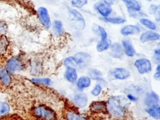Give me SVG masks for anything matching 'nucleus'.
Returning a JSON list of instances; mask_svg holds the SVG:
<instances>
[{"label":"nucleus","mask_w":160,"mask_h":120,"mask_svg":"<svg viewBox=\"0 0 160 120\" xmlns=\"http://www.w3.org/2000/svg\"><path fill=\"white\" fill-rule=\"evenodd\" d=\"M106 105L111 116L116 118H122L128 108V99L122 96H112L109 98Z\"/></svg>","instance_id":"f257e3e1"},{"label":"nucleus","mask_w":160,"mask_h":120,"mask_svg":"<svg viewBox=\"0 0 160 120\" xmlns=\"http://www.w3.org/2000/svg\"><path fill=\"white\" fill-rule=\"evenodd\" d=\"M91 61V54L86 52H78L74 56H68L64 59L63 64L65 67L83 68L88 66Z\"/></svg>","instance_id":"f03ea898"},{"label":"nucleus","mask_w":160,"mask_h":120,"mask_svg":"<svg viewBox=\"0 0 160 120\" xmlns=\"http://www.w3.org/2000/svg\"><path fill=\"white\" fill-rule=\"evenodd\" d=\"M33 114L39 120H56V112L50 108L44 105H39L33 110Z\"/></svg>","instance_id":"7ed1b4c3"},{"label":"nucleus","mask_w":160,"mask_h":120,"mask_svg":"<svg viewBox=\"0 0 160 120\" xmlns=\"http://www.w3.org/2000/svg\"><path fill=\"white\" fill-rule=\"evenodd\" d=\"M134 66L136 68L138 72L141 74L149 73L152 69L151 61L144 58L137 59L134 62Z\"/></svg>","instance_id":"20e7f679"},{"label":"nucleus","mask_w":160,"mask_h":120,"mask_svg":"<svg viewBox=\"0 0 160 120\" xmlns=\"http://www.w3.org/2000/svg\"><path fill=\"white\" fill-rule=\"evenodd\" d=\"M38 13L41 24L46 29H49L51 26V21L48 9L44 7H40L38 9Z\"/></svg>","instance_id":"39448f33"},{"label":"nucleus","mask_w":160,"mask_h":120,"mask_svg":"<svg viewBox=\"0 0 160 120\" xmlns=\"http://www.w3.org/2000/svg\"><path fill=\"white\" fill-rule=\"evenodd\" d=\"M22 67L23 64L21 60L17 57H14L8 61L6 69L9 73H14L21 71L22 69Z\"/></svg>","instance_id":"423d86ee"},{"label":"nucleus","mask_w":160,"mask_h":120,"mask_svg":"<svg viewBox=\"0 0 160 120\" xmlns=\"http://www.w3.org/2000/svg\"><path fill=\"white\" fill-rule=\"evenodd\" d=\"M160 35L154 31H147L141 33L139 36V41L142 43L153 42L159 40Z\"/></svg>","instance_id":"0eeeda50"},{"label":"nucleus","mask_w":160,"mask_h":120,"mask_svg":"<svg viewBox=\"0 0 160 120\" xmlns=\"http://www.w3.org/2000/svg\"><path fill=\"white\" fill-rule=\"evenodd\" d=\"M112 77L117 80H126L131 76L130 71L124 68H116L111 71Z\"/></svg>","instance_id":"6e6552de"},{"label":"nucleus","mask_w":160,"mask_h":120,"mask_svg":"<svg viewBox=\"0 0 160 120\" xmlns=\"http://www.w3.org/2000/svg\"><path fill=\"white\" fill-rule=\"evenodd\" d=\"M109 55L113 58L116 59H121L124 54V49L121 44L119 42H113L111 44L110 46Z\"/></svg>","instance_id":"1a4fd4ad"},{"label":"nucleus","mask_w":160,"mask_h":120,"mask_svg":"<svg viewBox=\"0 0 160 120\" xmlns=\"http://www.w3.org/2000/svg\"><path fill=\"white\" fill-rule=\"evenodd\" d=\"M72 101L76 106L80 108H82L88 104V98L86 94L78 92L74 94L72 96Z\"/></svg>","instance_id":"9d476101"},{"label":"nucleus","mask_w":160,"mask_h":120,"mask_svg":"<svg viewBox=\"0 0 160 120\" xmlns=\"http://www.w3.org/2000/svg\"><path fill=\"white\" fill-rule=\"evenodd\" d=\"M94 8L103 18H108L112 12L111 7L103 2H96Z\"/></svg>","instance_id":"9b49d317"},{"label":"nucleus","mask_w":160,"mask_h":120,"mask_svg":"<svg viewBox=\"0 0 160 120\" xmlns=\"http://www.w3.org/2000/svg\"><path fill=\"white\" fill-rule=\"evenodd\" d=\"M140 28L138 26L133 24H128L124 26L120 30L121 34L124 36L138 34L140 32Z\"/></svg>","instance_id":"f8f14e48"},{"label":"nucleus","mask_w":160,"mask_h":120,"mask_svg":"<svg viewBox=\"0 0 160 120\" xmlns=\"http://www.w3.org/2000/svg\"><path fill=\"white\" fill-rule=\"evenodd\" d=\"M159 101V96L154 91H151L147 93L144 98V104L148 106V108L158 104Z\"/></svg>","instance_id":"ddd939ff"},{"label":"nucleus","mask_w":160,"mask_h":120,"mask_svg":"<svg viewBox=\"0 0 160 120\" xmlns=\"http://www.w3.org/2000/svg\"><path fill=\"white\" fill-rule=\"evenodd\" d=\"M122 46L124 49V54L128 57H133L136 54V50L132 42L128 39L122 41Z\"/></svg>","instance_id":"4468645a"},{"label":"nucleus","mask_w":160,"mask_h":120,"mask_svg":"<svg viewBox=\"0 0 160 120\" xmlns=\"http://www.w3.org/2000/svg\"><path fill=\"white\" fill-rule=\"evenodd\" d=\"M65 79L71 83H74L78 79V72L76 69L73 67H66L64 72Z\"/></svg>","instance_id":"2eb2a0df"},{"label":"nucleus","mask_w":160,"mask_h":120,"mask_svg":"<svg viewBox=\"0 0 160 120\" xmlns=\"http://www.w3.org/2000/svg\"><path fill=\"white\" fill-rule=\"evenodd\" d=\"M76 87L79 90H83L89 88L91 84V79L88 76H82L76 81Z\"/></svg>","instance_id":"dca6fc26"},{"label":"nucleus","mask_w":160,"mask_h":120,"mask_svg":"<svg viewBox=\"0 0 160 120\" xmlns=\"http://www.w3.org/2000/svg\"><path fill=\"white\" fill-rule=\"evenodd\" d=\"M90 109L94 112H106L107 105L104 101H94L91 104Z\"/></svg>","instance_id":"f3484780"},{"label":"nucleus","mask_w":160,"mask_h":120,"mask_svg":"<svg viewBox=\"0 0 160 120\" xmlns=\"http://www.w3.org/2000/svg\"><path fill=\"white\" fill-rule=\"evenodd\" d=\"M129 11L138 12L141 10V4L136 0H122Z\"/></svg>","instance_id":"a211bd4d"},{"label":"nucleus","mask_w":160,"mask_h":120,"mask_svg":"<svg viewBox=\"0 0 160 120\" xmlns=\"http://www.w3.org/2000/svg\"><path fill=\"white\" fill-rule=\"evenodd\" d=\"M0 80L5 86H9L11 82V78L9 73L4 66L0 67Z\"/></svg>","instance_id":"6ab92c4d"},{"label":"nucleus","mask_w":160,"mask_h":120,"mask_svg":"<svg viewBox=\"0 0 160 120\" xmlns=\"http://www.w3.org/2000/svg\"><path fill=\"white\" fill-rule=\"evenodd\" d=\"M111 41L107 39H100L96 44V49L98 52H101L103 51H105L109 49L111 46Z\"/></svg>","instance_id":"aec40b11"},{"label":"nucleus","mask_w":160,"mask_h":120,"mask_svg":"<svg viewBox=\"0 0 160 120\" xmlns=\"http://www.w3.org/2000/svg\"><path fill=\"white\" fill-rule=\"evenodd\" d=\"M68 11H69V13L72 16L73 18L74 19H76V21H78L79 22H80L81 24V25L84 28L85 24H86L85 20H84V17L81 14V13H80L78 10L73 9V8H68Z\"/></svg>","instance_id":"412c9836"},{"label":"nucleus","mask_w":160,"mask_h":120,"mask_svg":"<svg viewBox=\"0 0 160 120\" xmlns=\"http://www.w3.org/2000/svg\"><path fill=\"white\" fill-rule=\"evenodd\" d=\"M146 112L154 119H159L160 118V107L159 104L151 107H149L146 109Z\"/></svg>","instance_id":"4be33fe9"},{"label":"nucleus","mask_w":160,"mask_h":120,"mask_svg":"<svg viewBox=\"0 0 160 120\" xmlns=\"http://www.w3.org/2000/svg\"><path fill=\"white\" fill-rule=\"evenodd\" d=\"M52 30L56 35H61L64 33V28L62 22L60 20H54L52 24Z\"/></svg>","instance_id":"5701e85b"},{"label":"nucleus","mask_w":160,"mask_h":120,"mask_svg":"<svg viewBox=\"0 0 160 120\" xmlns=\"http://www.w3.org/2000/svg\"><path fill=\"white\" fill-rule=\"evenodd\" d=\"M88 76H89L91 79L99 81L102 79V74L101 71L96 68H91L88 70Z\"/></svg>","instance_id":"b1692460"},{"label":"nucleus","mask_w":160,"mask_h":120,"mask_svg":"<svg viewBox=\"0 0 160 120\" xmlns=\"http://www.w3.org/2000/svg\"><path fill=\"white\" fill-rule=\"evenodd\" d=\"M139 22L142 26H144V27H146V28L149 29L151 31L156 30L157 28L155 23L147 18H141L139 19Z\"/></svg>","instance_id":"393cba45"},{"label":"nucleus","mask_w":160,"mask_h":120,"mask_svg":"<svg viewBox=\"0 0 160 120\" xmlns=\"http://www.w3.org/2000/svg\"><path fill=\"white\" fill-rule=\"evenodd\" d=\"M33 84L43 86H49L51 84V80L48 78H36L31 79Z\"/></svg>","instance_id":"a878e982"},{"label":"nucleus","mask_w":160,"mask_h":120,"mask_svg":"<svg viewBox=\"0 0 160 120\" xmlns=\"http://www.w3.org/2000/svg\"><path fill=\"white\" fill-rule=\"evenodd\" d=\"M103 19L109 23L114 24H121L126 22V19L122 17H112V18H103Z\"/></svg>","instance_id":"bb28decb"},{"label":"nucleus","mask_w":160,"mask_h":120,"mask_svg":"<svg viewBox=\"0 0 160 120\" xmlns=\"http://www.w3.org/2000/svg\"><path fill=\"white\" fill-rule=\"evenodd\" d=\"M67 120H88L87 118L72 111H69L66 113Z\"/></svg>","instance_id":"cd10ccee"},{"label":"nucleus","mask_w":160,"mask_h":120,"mask_svg":"<svg viewBox=\"0 0 160 120\" xmlns=\"http://www.w3.org/2000/svg\"><path fill=\"white\" fill-rule=\"evenodd\" d=\"M10 111L9 105L6 102H0V116L8 114Z\"/></svg>","instance_id":"c85d7f7f"},{"label":"nucleus","mask_w":160,"mask_h":120,"mask_svg":"<svg viewBox=\"0 0 160 120\" xmlns=\"http://www.w3.org/2000/svg\"><path fill=\"white\" fill-rule=\"evenodd\" d=\"M8 46V41L7 39L4 37H0V54H3L6 52Z\"/></svg>","instance_id":"c756f323"},{"label":"nucleus","mask_w":160,"mask_h":120,"mask_svg":"<svg viewBox=\"0 0 160 120\" xmlns=\"http://www.w3.org/2000/svg\"><path fill=\"white\" fill-rule=\"evenodd\" d=\"M88 4V0H72L71 5L73 7L81 8Z\"/></svg>","instance_id":"7c9ffc66"},{"label":"nucleus","mask_w":160,"mask_h":120,"mask_svg":"<svg viewBox=\"0 0 160 120\" xmlns=\"http://www.w3.org/2000/svg\"><path fill=\"white\" fill-rule=\"evenodd\" d=\"M102 86L99 84H96L91 91V94L93 96H98L102 91Z\"/></svg>","instance_id":"2f4dec72"},{"label":"nucleus","mask_w":160,"mask_h":120,"mask_svg":"<svg viewBox=\"0 0 160 120\" xmlns=\"http://www.w3.org/2000/svg\"><path fill=\"white\" fill-rule=\"evenodd\" d=\"M98 31L99 33L101 39H108V33L103 27H102L101 26H98Z\"/></svg>","instance_id":"473e14b6"},{"label":"nucleus","mask_w":160,"mask_h":120,"mask_svg":"<svg viewBox=\"0 0 160 120\" xmlns=\"http://www.w3.org/2000/svg\"><path fill=\"white\" fill-rule=\"evenodd\" d=\"M130 14L131 16H132L133 18H143V17L146 16V15L142 12H141V11H138V12H132V11H130Z\"/></svg>","instance_id":"72a5a7b5"},{"label":"nucleus","mask_w":160,"mask_h":120,"mask_svg":"<svg viewBox=\"0 0 160 120\" xmlns=\"http://www.w3.org/2000/svg\"><path fill=\"white\" fill-rule=\"evenodd\" d=\"M154 79L157 81H159L160 79V64H158L157 67L156 68V72L154 74L153 76Z\"/></svg>","instance_id":"f704fd0d"},{"label":"nucleus","mask_w":160,"mask_h":120,"mask_svg":"<svg viewBox=\"0 0 160 120\" xmlns=\"http://www.w3.org/2000/svg\"><path fill=\"white\" fill-rule=\"evenodd\" d=\"M149 9L151 11V12L153 14H156L157 12L159 13V6H156V5H154L152 4L150 8Z\"/></svg>","instance_id":"c9c22d12"},{"label":"nucleus","mask_w":160,"mask_h":120,"mask_svg":"<svg viewBox=\"0 0 160 120\" xmlns=\"http://www.w3.org/2000/svg\"><path fill=\"white\" fill-rule=\"evenodd\" d=\"M126 98L128 99V100H129L130 101H133V102H135L138 100V98L136 96H135L134 94H131V93H129L127 94Z\"/></svg>","instance_id":"e433bc0d"},{"label":"nucleus","mask_w":160,"mask_h":120,"mask_svg":"<svg viewBox=\"0 0 160 120\" xmlns=\"http://www.w3.org/2000/svg\"><path fill=\"white\" fill-rule=\"evenodd\" d=\"M6 31V24L4 22L0 21V32L3 33Z\"/></svg>","instance_id":"4c0bfd02"},{"label":"nucleus","mask_w":160,"mask_h":120,"mask_svg":"<svg viewBox=\"0 0 160 120\" xmlns=\"http://www.w3.org/2000/svg\"><path fill=\"white\" fill-rule=\"evenodd\" d=\"M101 1H102L103 2L109 5V6L112 4L114 3V0H101Z\"/></svg>","instance_id":"58836bf2"},{"label":"nucleus","mask_w":160,"mask_h":120,"mask_svg":"<svg viewBox=\"0 0 160 120\" xmlns=\"http://www.w3.org/2000/svg\"><path fill=\"white\" fill-rule=\"evenodd\" d=\"M154 56H160V49L159 48L155 49L154 51Z\"/></svg>","instance_id":"ea45409f"},{"label":"nucleus","mask_w":160,"mask_h":120,"mask_svg":"<svg viewBox=\"0 0 160 120\" xmlns=\"http://www.w3.org/2000/svg\"><path fill=\"white\" fill-rule=\"evenodd\" d=\"M148 1H152V0H147Z\"/></svg>","instance_id":"a19ab883"}]
</instances>
